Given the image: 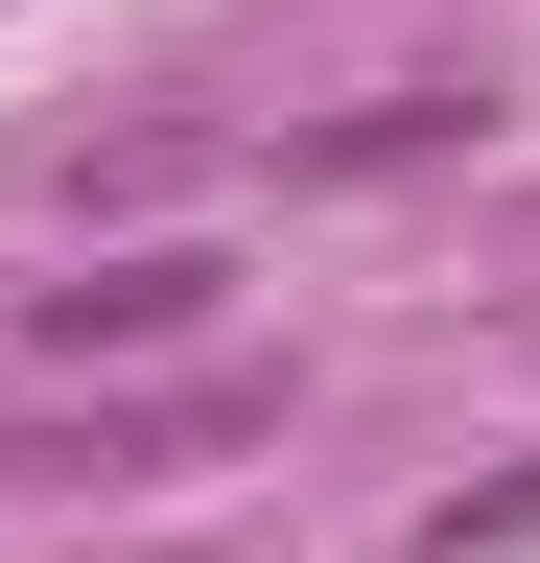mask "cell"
I'll list each match as a JSON object with an SVG mask.
<instances>
[{
    "label": "cell",
    "instance_id": "3",
    "mask_svg": "<svg viewBox=\"0 0 540 563\" xmlns=\"http://www.w3.org/2000/svg\"><path fill=\"white\" fill-rule=\"evenodd\" d=\"M494 540H540V470H517V493H494V517H447V540H423V563H494Z\"/></svg>",
    "mask_w": 540,
    "mask_h": 563
},
{
    "label": "cell",
    "instance_id": "1",
    "mask_svg": "<svg viewBox=\"0 0 540 563\" xmlns=\"http://www.w3.org/2000/svg\"><path fill=\"white\" fill-rule=\"evenodd\" d=\"M212 306H235V258L142 235V258H71V282H24V352H47V376H95V352H188Z\"/></svg>",
    "mask_w": 540,
    "mask_h": 563
},
{
    "label": "cell",
    "instance_id": "2",
    "mask_svg": "<svg viewBox=\"0 0 540 563\" xmlns=\"http://www.w3.org/2000/svg\"><path fill=\"white\" fill-rule=\"evenodd\" d=\"M470 118H494V95H470V70H423V95H376V118H306L283 165H306V188H376V165H447Z\"/></svg>",
    "mask_w": 540,
    "mask_h": 563
}]
</instances>
